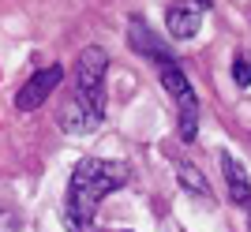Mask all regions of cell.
<instances>
[{"mask_svg": "<svg viewBox=\"0 0 251 232\" xmlns=\"http://www.w3.org/2000/svg\"><path fill=\"white\" fill-rule=\"evenodd\" d=\"M232 79H236V86H251V49L232 53Z\"/></svg>", "mask_w": 251, "mask_h": 232, "instance_id": "obj_11", "label": "cell"}, {"mask_svg": "<svg viewBox=\"0 0 251 232\" xmlns=\"http://www.w3.org/2000/svg\"><path fill=\"white\" fill-rule=\"evenodd\" d=\"M176 180H180V187H184V191H191L195 199H206V195H210V184L202 180L199 165H191V161L176 165Z\"/></svg>", "mask_w": 251, "mask_h": 232, "instance_id": "obj_9", "label": "cell"}, {"mask_svg": "<svg viewBox=\"0 0 251 232\" xmlns=\"http://www.w3.org/2000/svg\"><path fill=\"white\" fill-rule=\"evenodd\" d=\"M195 4H199V8H214V0H195Z\"/></svg>", "mask_w": 251, "mask_h": 232, "instance_id": "obj_12", "label": "cell"}, {"mask_svg": "<svg viewBox=\"0 0 251 232\" xmlns=\"http://www.w3.org/2000/svg\"><path fill=\"white\" fill-rule=\"evenodd\" d=\"M221 172H225V187H229V199L236 206H251V180L244 172V165L232 158L229 150H221Z\"/></svg>", "mask_w": 251, "mask_h": 232, "instance_id": "obj_6", "label": "cell"}, {"mask_svg": "<svg viewBox=\"0 0 251 232\" xmlns=\"http://www.w3.org/2000/svg\"><path fill=\"white\" fill-rule=\"evenodd\" d=\"M165 26H169V34H173V38H180V42L195 38V34H199V26H202L199 8H191V4H169Z\"/></svg>", "mask_w": 251, "mask_h": 232, "instance_id": "obj_7", "label": "cell"}, {"mask_svg": "<svg viewBox=\"0 0 251 232\" xmlns=\"http://www.w3.org/2000/svg\"><path fill=\"white\" fill-rule=\"evenodd\" d=\"M64 79V68L60 64H49V68H42V71H34L26 83H23V90L15 94V109L19 113H34V109H42L45 101H49V94L60 86Z\"/></svg>", "mask_w": 251, "mask_h": 232, "instance_id": "obj_3", "label": "cell"}, {"mask_svg": "<svg viewBox=\"0 0 251 232\" xmlns=\"http://www.w3.org/2000/svg\"><path fill=\"white\" fill-rule=\"evenodd\" d=\"M101 120H105L101 109H90L86 101H79L75 94L64 101L60 116H56V124H60L68 135H90V131H98V127H101Z\"/></svg>", "mask_w": 251, "mask_h": 232, "instance_id": "obj_4", "label": "cell"}, {"mask_svg": "<svg viewBox=\"0 0 251 232\" xmlns=\"http://www.w3.org/2000/svg\"><path fill=\"white\" fill-rule=\"evenodd\" d=\"M127 184V165L124 161H105V158H83L72 172L68 184V199H64V213L86 217L94 221V210L105 195H113L116 187Z\"/></svg>", "mask_w": 251, "mask_h": 232, "instance_id": "obj_1", "label": "cell"}, {"mask_svg": "<svg viewBox=\"0 0 251 232\" xmlns=\"http://www.w3.org/2000/svg\"><path fill=\"white\" fill-rule=\"evenodd\" d=\"M248 210H251V206H248ZM248 232H251V221H248Z\"/></svg>", "mask_w": 251, "mask_h": 232, "instance_id": "obj_13", "label": "cell"}, {"mask_svg": "<svg viewBox=\"0 0 251 232\" xmlns=\"http://www.w3.org/2000/svg\"><path fill=\"white\" fill-rule=\"evenodd\" d=\"M127 42H131V49L135 53H143V56H150L154 64H165V60H173V53L165 49V42L161 38H154V30H150L147 23L139 19H131V26H127Z\"/></svg>", "mask_w": 251, "mask_h": 232, "instance_id": "obj_5", "label": "cell"}, {"mask_svg": "<svg viewBox=\"0 0 251 232\" xmlns=\"http://www.w3.org/2000/svg\"><path fill=\"white\" fill-rule=\"evenodd\" d=\"M195 135H199V101L188 97V101H180V139L195 142Z\"/></svg>", "mask_w": 251, "mask_h": 232, "instance_id": "obj_10", "label": "cell"}, {"mask_svg": "<svg viewBox=\"0 0 251 232\" xmlns=\"http://www.w3.org/2000/svg\"><path fill=\"white\" fill-rule=\"evenodd\" d=\"M120 232H124V229H120Z\"/></svg>", "mask_w": 251, "mask_h": 232, "instance_id": "obj_14", "label": "cell"}, {"mask_svg": "<svg viewBox=\"0 0 251 232\" xmlns=\"http://www.w3.org/2000/svg\"><path fill=\"white\" fill-rule=\"evenodd\" d=\"M157 75H161V86L176 97V105H180V101H188V97H195V90H191V83H188V75H184V68H180L176 60L157 64Z\"/></svg>", "mask_w": 251, "mask_h": 232, "instance_id": "obj_8", "label": "cell"}, {"mask_svg": "<svg viewBox=\"0 0 251 232\" xmlns=\"http://www.w3.org/2000/svg\"><path fill=\"white\" fill-rule=\"evenodd\" d=\"M105 71H109V53L101 45H86L75 60V97L90 109L105 113Z\"/></svg>", "mask_w": 251, "mask_h": 232, "instance_id": "obj_2", "label": "cell"}]
</instances>
